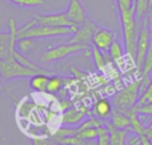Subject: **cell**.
<instances>
[{"label":"cell","mask_w":152,"mask_h":145,"mask_svg":"<svg viewBox=\"0 0 152 145\" xmlns=\"http://www.w3.org/2000/svg\"><path fill=\"white\" fill-rule=\"evenodd\" d=\"M87 116L86 111H81V109L77 108H69L66 109L61 116V124L66 125V127H75V125H79L84 121Z\"/></svg>","instance_id":"12"},{"label":"cell","mask_w":152,"mask_h":145,"mask_svg":"<svg viewBox=\"0 0 152 145\" xmlns=\"http://www.w3.org/2000/svg\"><path fill=\"white\" fill-rule=\"evenodd\" d=\"M108 52H110V59L111 60L118 61V63L120 60H123V57H124V47L121 45L120 41H118V40H115V41L111 44Z\"/></svg>","instance_id":"18"},{"label":"cell","mask_w":152,"mask_h":145,"mask_svg":"<svg viewBox=\"0 0 152 145\" xmlns=\"http://www.w3.org/2000/svg\"><path fill=\"white\" fill-rule=\"evenodd\" d=\"M147 128H152V120L150 121V124H148V127H147Z\"/></svg>","instance_id":"33"},{"label":"cell","mask_w":152,"mask_h":145,"mask_svg":"<svg viewBox=\"0 0 152 145\" xmlns=\"http://www.w3.org/2000/svg\"><path fill=\"white\" fill-rule=\"evenodd\" d=\"M66 15L69 20L76 25H81L84 21L88 19L87 16V11L84 8L81 0H69L68 7H67Z\"/></svg>","instance_id":"11"},{"label":"cell","mask_w":152,"mask_h":145,"mask_svg":"<svg viewBox=\"0 0 152 145\" xmlns=\"http://www.w3.org/2000/svg\"><path fill=\"white\" fill-rule=\"evenodd\" d=\"M87 48L88 47L81 44H76V43H67V44L56 45V47L51 48V49L45 51L43 53L42 61L43 63H53V61H58V60H63V59L81 52V51L87 49Z\"/></svg>","instance_id":"6"},{"label":"cell","mask_w":152,"mask_h":145,"mask_svg":"<svg viewBox=\"0 0 152 145\" xmlns=\"http://www.w3.org/2000/svg\"><path fill=\"white\" fill-rule=\"evenodd\" d=\"M119 16H120L126 52L135 60L136 59L137 36H139V24H137L136 17H135V7L129 8V9L119 11Z\"/></svg>","instance_id":"1"},{"label":"cell","mask_w":152,"mask_h":145,"mask_svg":"<svg viewBox=\"0 0 152 145\" xmlns=\"http://www.w3.org/2000/svg\"><path fill=\"white\" fill-rule=\"evenodd\" d=\"M137 112H139L140 115L152 117V103L144 104V105H137Z\"/></svg>","instance_id":"28"},{"label":"cell","mask_w":152,"mask_h":145,"mask_svg":"<svg viewBox=\"0 0 152 145\" xmlns=\"http://www.w3.org/2000/svg\"><path fill=\"white\" fill-rule=\"evenodd\" d=\"M134 7H135V17H136V21L139 24L144 19H147L148 12L151 9V4L148 0H134Z\"/></svg>","instance_id":"17"},{"label":"cell","mask_w":152,"mask_h":145,"mask_svg":"<svg viewBox=\"0 0 152 145\" xmlns=\"http://www.w3.org/2000/svg\"><path fill=\"white\" fill-rule=\"evenodd\" d=\"M1 81H3V77L0 76V87H1Z\"/></svg>","instance_id":"34"},{"label":"cell","mask_w":152,"mask_h":145,"mask_svg":"<svg viewBox=\"0 0 152 145\" xmlns=\"http://www.w3.org/2000/svg\"><path fill=\"white\" fill-rule=\"evenodd\" d=\"M8 31H0V59L12 56L18 44V24L13 17L8 20Z\"/></svg>","instance_id":"7"},{"label":"cell","mask_w":152,"mask_h":145,"mask_svg":"<svg viewBox=\"0 0 152 145\" xmlns=\"http://www.w3.org/2000/svg\"><path fill=\"white\" fill-rule=\"evenodd\" d=\"M147 19H148V20H152V7H151L150 12H148V16H147Z\"/></svg>","instance_id":"32"},{"label":"cell","mask_w":152,"mask_h":145,"mask_svg":"<svg viewBox=\"0 0 152 145\" xmlns=\"http://www.w3.org/2000/svg\"><path fill=\"white\" fill-rule=\"evenodd\" d=\"M111 124L116 128V129H124V130H131V120L126 113L119 111H113L111 115Z\"/></svg>","instance_id":"16"},{"label":"cell","mask_w":152,"mask_h":145,"mask_svg":"<svg viewBox=\"0 0 152 145\" xmlns=\"http://www.w3.org/2000/svg\"><path fill=\"white\" fill-rule=\"evenodd\" d=\"M145 133H147V136L150 137V140L152 141V128H147V129H145Z\"/></svg>","instance_id":"30"},{"label":"cell","mask_w":152,"mask_h":145,"mask_svg":"<svg viewBox=\"0 0 152 145\" xmlns=\"http://www.w3.org/2000/svg\"><path fill=\"white\" fill-rule=\"evenodd\" d=\"M51 25V27H72L76 25L68 17H67L66 12H58V13H45V15H35L31 20H28L26 24L20 27V28H28L32 25ZM79 27V25H77Z\"/></svg>","instance_id":"5"},{"label":"cell","mask_w":152,"mask_h":145,"mask_svg":"<svg viewBox=\"0 0 152 145\" xmlns=\"http://www.w3.org/2000/svg\"><path fill=\"white\" fill-rule=\"evenodd\" d=\"M148 103H152V80H150V83L144 88V91L140 93L137 105H144V104H148Z\"/></svg>","instance_id":"25"},{"label":"cell","mask_w":152,"mask_h":145,"mask_svg":"<svg viewBox=\"0 0 152 145\" xmlns=\"http://www.w3.org/2000/svg\"><path fill=\"white\" fill-rule=\"evenodd\" d=\"M91 52H92V59H94L95 67H96L97 69H103L108 63V59L103 55V51L97 49V48H95L94 45H92Z\"/></svg>","instance_id":"21"},{"label":"cell","mask_w":152,"mask_h":145,"mask_svg":"<svg viewBox=\"0 0 152 145\" xmlns=\"http://www.w3.org/2000/svg\"><path fill=\"white\" fill-rule=\"evenodd\" d=\"M151 43V35L148 29V19H144L142 23H139V36H137V45H136V67L137 71L142 72L144 59L147 56L148 48Z\"/></svg>","instance_id":"8"},{"label":"cell","mask_w":152,"mask_h":145,"mask_svg":"<svg viewBox=\"0 0 152 145\" xmlns=\"http://www.w3.org/2000/svg\"><path fill=\"white\" fill-rule=\"evenodd\" d=\"M32 145H59L58 141L51 137H40V138H32Z\"/></svg>","instance_id":"27"},{"label":"cell","mask_w":152,"mask_h":145,"mask_svg":"<svg viewBox=\"0 0 152 145\" xmlns=\"http://www.w3.org/2000/svg\"><path fill=\"white\" fill-rule=\"evenodd\" d=\"M107 128L110 129L111 140L110 145H127V138H128V130L124 129H116L111 123H105Z\"/></svg>","instance_id":"14"},{"label":"cell","mask_w":152,"mask_h":145,"mask_svg":"<svg viewBox=\"0 0 152 145\" xmlns=\"http://www.w3.org/2000/svg\"><path fill=\"white\" fill-rule=\"evenodd\" d=\"M35 73H39V71L24 65L13 55L0 59V76L3 77V80L32 77Z\"/></svg>","instance_id":"4"},{"label":"cell","mask_w":152,"mask_h":145,"mask_svg":"<svg viewBox=\"0 0 152 145\" xmlns=\"http://www.w3.org/2000/svg\"><path fill=\"white\" fill-rule=\"evenodd\" d=\"M77 25L72 27H51V25H32L28 28H18V39H45L74 35L77 31Z\"/></svg>","instance_id":"2"},{"label":"cell","mask_w":152,"mask_h":145,"mask_svg":"<svg viewBox=\"0 0 152 145\" xmlns=\"http://www.w3.org/2000/svg\"><path fill=\"white\" fill-rule=\"evenodd\" d=\"M7 1L23 8H34V7H40V5L45 4V0H7Z\"/></svg>","instance_id":"24"},{"label":"cell","mask_w":152,"mask_h":145,"mask_svg":"<svg viewBox=\"0 0 152 145\" xmlns=\"http://www.w3.org/2000/svg\"><path fill=\"white\" fill-rule=\"evenodd\" d=\"M116 5H118L119 11L129 9L134 7V0H116Z\"/></svg>","instance_id":"29"},{"label":"cell","mask_w":152,"mask_h":145,"mask_svg":"<svg viewBox=\"0 0 152 145\" xmlns=\"http://www.w3.org/2000/svg\"><path fill=\"white\" fill-rule=\"evenodd\" d=\"M99 133H97V138H96V144L97 145H110V140H111V133L110 129L107 128V125H102L99 128Z\"/></svg>","instance_id":"23"},{"label":"cell","mask_w":152,"mask_h":145,"mask_svg":"<svg viewBox=\"0 0 152 145\" xmlns=\"http://www.w3.org/2000/svg\"><path fill=\"white\" fill-rule=\"evenodd\" d=\"M32 44H34V39H18V44H16V48L20 51L21 53H28L32 48Z\"/></svg>","instance_id":"26"},{"label":"cell","mask_w":152,"mask_h":145,"mask_svg":"<svg viewBox=\"0 0 152 145\" xmlns=\"http://www.w3.org/2000/svg\"><path fill=\"white\" fill-rule=\"evenodd\" d=\"M148 1H150V4H151V7H152V0H148Z\"/></svg>","instance_id":"35"},{"label":"cell","mask_w":152,"mask_h":145,"mask_svg":"<svg viewBox=\"0 0 152 145\" xmlns=\"http://www.w3.org/2000/svg\"><path fill=\"white\" fill-rule=\"evenodd\" d=\"M140 84H142V81L139 79L136 81H132L127 87H124L121 91H119L112 99L113 111L126 113L131 108L136 107L140 96Z\"/></svg>","instance_id":"3"},{"label":"cell","mask_w":152,"mask_h":145,"mask_svg":"<svg viewBox=\"0 0 152 145\" xmlns=\"http://www.w3.org/2000/svg\"><path fill=\"white\" fill-rule=\"evenodd\" d=\"M92 112L94 115L97 117V119H108V117L112 115L113 112V105L108 99H104V97H100L95 101L94 107H92Z\"/></svg>","instance_id":"13"},{"label":"cell","mask_w":152,"mask_h":145,"mask_svg":"<svg viewBox=\"0 0 152 145\" xmlns=\"http://www.w3.org/2000/svg\"><path fill=\"white\" fill-rule=\"evenodd\" d=\"M100 128V127H99ZM99 128H84V129H77V133L75 136H77L81 140H87V141H94L97 138V133H99Z\"/></svg>","instance_id":"22"},{"label":"cell","mask_w":152,"mask_h":145,"mask_svg":"<svg viewBox=\"0 0 152 145\" xmlns=\"http://www.w3.org/2000/svg\"><path fill=\"white\" fill-rule=\"evenodd\" d=\"M152 73V39L150 43V48H148L147 56L144 59V64H143V69L140 72V77L142 79H147L150 77V75Z\"/></svg>","instance_id":"19"},{"label":"cell","mask_w":152,"mask_h":145,"mask_svg":"<svg viewBox=\"0 0 152 145\" xmlns=\"http://www.w3.org/2000/svg\"><path fill=\"white\" fill-rule=\"evenodd\" d=\"M48 75L47 72H39L35 73L29 79V87L36 92H47V84H48Z\"/></svg>","instance_id":"15"},{"label":"cell","mask_w":152,"mask_h":145,"mask_svg":"<svg viewBox=\"0 0 152 145\" xmlns=\"http://www.w3.org/2000/svg\"><path fill=\"white\" fill-rule=\"evenodd\" d=\"M148 29H150V35L152 39V20H148Z\"/></svg>","instance_id":"31"},{"label":"cell","mask_w":152,"mask_h":145,"mask_svg":"<svg viewBox=\"0 0 152 145\" xmlns=\"http://www.w3.org/2000/svg\"><path fill=\"white\" fill-rule=\"evenodd\" d=\"M64 87V79L60 76H50L47 84V92L48 93H58L61 88Z\"/></svg>","instance_id":"20"},{"label":"cell","mask_w":152,"mask_h":145,"mask_svg":"<svg viewBox=\"0 0 152 145\" xmlns=\"http://www.w3.org/2000/svg\"><path fill=\"white\" fill-rule=\"evenodd\" d=\"M99 29V25L91 19H87L81 25H79L77 31L74 33L72 39L69 40V43H76V44H81L89 47V44H92V39H94L95 32Z\"/></svg>","instance_id":"9"},{"label":"cell","mask_w":152,"mask_h":145,"mask_svg":"<svg viewBox=\"0 0 152 145\" xmlns=\"http://www.w3.org/2000/svg\"><path fill=\"white\" fill-rule=\"evenodd\" d=\"M115 37H116L115 32H112L111 29H108V28H100L99 27V29H97V31L95 32V35H94L92 45H94L95 48H97V49L105 52V51L110 49L111 44L116 40Z\"/></svg>","instance_id":"10"}]
</instances>
